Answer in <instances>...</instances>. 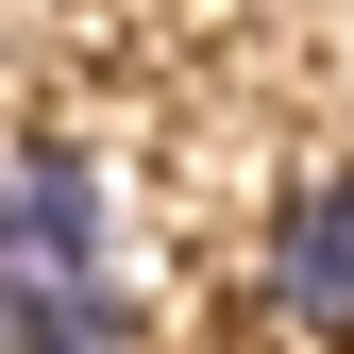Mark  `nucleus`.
Instances as JSON below:
<instances>
[{"label":"nucleus","instance_id":"f257e3e1","mask_svg":"<svg viewBox=\"0 0 354 354\" xmlns=\"http://www.w3.org/2000/svg\"><path fill=\"white\" fill-rule=\"evenodd\" d=\"M0 253L51 270V287H118V186H102V152H68V136L0 152Z\"/></svg>","mask_w":354,"mask_h":354},{"label":"nucleus","instance_id":"f03ea898","mask_svg":"<svg viewBox=\"0 0 354 354\" xmlns=\"http://www.w3.org/2000/svg\"><path fill=\"white\" fill-rule=\"evenodd\" d=\"M253 270H270V321L354 354V169H304L270 203V236H253Z\"/></svg>","mask_w":354,"mask_h":354}]
</instances>
